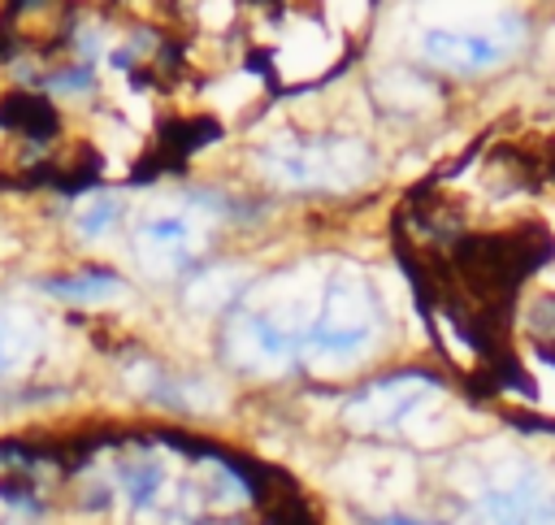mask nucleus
<instances>
[{
    "mask_svg": "<svg viewBox=\"0 0 555 525\" xmlns=\"http://www.w3.org/2000/svg\"><path fill=\"white\" fill-rule=\"evenodd\" d=\"M377 330H382V304H377L373 286L360 273L338 269V273H330L317 312L308 317L304 356H312V360H351L377 338Z\"/></svg>",
    "mask_w": 555,
    "mask_h": 525,
    "instance_id": "f257e3e1",
    "label": "nucleus"
},
{
    "mask_svg": "<svg viewBox=\"0 0 555 525\" xmlns=\"http://www.w3.org/2000/svg\"><path fill=\"white\" fill-rule=\"evenodd\" d=\"M264 169L295 187H351L369 174V148L347 139H286L264 152Z\"/></svg>",
    "mask_w": 555,
    "mask_h": 525,
    "instance_id": "f03ea898",
    "label": "nucleus"
},
{
    "mask_svg": "<svg viewBox=\"0 0 555 525\" xmlns=\"http://www.w3.org/2000/svg\"><path fill=\"white\" fill-rule=\"evenodd\" d=\"M473 525H555V490L542 477H512L477 495Z\"/></svg>",
    "mask_w": 555,
    "mask_h": 525,
    "instance_id": "7ed1b4c3",
    "label": "nucleus"
},
{
    "mask_svg": "<svg viewBox=\"0 0 555 525\" xmlns=\"http://www.w3.org/2000/svg\"><path fill=\"white\" fill-rule=\"evenodd\" d=\"M438 395V382L429 373H399L377 382L369 395H360L351 404V421L369 425V430H399L412 412H421L429 399Z\"/></svg>",
    "mask_w": 555,
    "mask_h": 525,
    "instance_id": "20e7f679",
    "label": "nucleus"
},
{
    "mask_svg": "<svg viewBox=\"0 0 555 525\" xmlns=\"http://www.w3.org/2000/svg\"><path fill=\"white\" fill-rule=\"evenodd\" d=\"M421 56L451 74H481L507 56V43L486 30H460V26H429L421 35Z\"/></svg>",
    "mask_w": 555,
    "mask_h": 525,
    "instance_id": "39448f33",
    "label": "nucleus"
},
{
    "mask_svg": "<svg viewBox=\"0 0 555 525\" xmlns=\"http://www.w3.org/2000/svg\"><path fill=\"white\" fill-rule=\"evenodd\" d=\"M199 239H204V230H199V221L191 213H152L134 230V247H139L143 265L160 269V273L182 269L199 252Z\"/></svg>",
    "mask_w": 555,
    "mask_h": 525,
    "instance_id": "423d86ee",
    "label": "nucleus"
},
{
    "mask_svg": "<svg viewBox=\"0 0 555 525\" xmlns=\"http://www.w3.org/2000/svg\"><path fill=\"white\" fill-rule=\"evenodd\" d=\"M0 121L26 139H52L56 135V108L39 91H13L0 104Z\"/></svg>",
    "mask_w": 555,
    "mask_h": 525,
    "instance_id": "0eeeda50",
    "label": "nucleus"
},
{
    "mask_svg": "<svg viewBox=\"0 0 555 525\" xmlns=\"http://www.w3.org/2000/svg\"><path fill=\"white\" fill-rule=\"evenodd\" d=\"M217 135V126H204V121H173V126H165V135H160V143L152 148V161L147 165H139V174H152V169H169V165H178L182 156H191L199 143H208Z\"/></svg>",
    "mask_w": 555,
    "mask_h": 525,
    "instance_id": "6e6552de",
    "label": "nucleus"
},
{
    "mask_svg": "<svg viewBox=\"0 0 555 525\" xmlns=\"http://www.w3.org/2000/svg\"><path fill=\"white\" fill-rule=\"evenodd\" d=\"M35 343H39V334H35V325L26 321V312L0 308V373H4V369H17V364L35 351Z\"/></svg>",
    "mask_w": 555,
    "mask_h": 525,
    "instance_id": "1a4fd4ad",
    "label": "nucleus"
},
{
    "mask_svg": "<svg viewBox=\"0 0 555 525\" xmlns=\"http://www.w3.org/2000/svg\"><path fill=\"white\" fill-rule=\"evenodd\" d=\"M113 286H117V278H113V273H100V269H91V273H78V278H56V282H48V291H56V295H69V299L108 295Z\"/></svg>",
    "mask_w": 555,
    "mask_h": 525,
    "instance_id": "9d476101",
    "label": "nucleus"
},
{
    "mask_svg": "<svg viewBox=\"0 0 555 525\" xmlns=\"http://www.w3.org/2000/svg\"><path fill=\"white\" fill-rule=\"evenodd\" d=\"M117 217V200L113 195H95L87 208H82V217H78V226H82V234L87 239H95V234H104L108 230V221Z\"/></svg>",
    "mask_w": 555,
    "mask_h": 525,
    "instance_id": "9b49d317",
    "label": "nucleus"
},
{
    "mask_svg": "<svg viewBox=\"0 0 555 525\" xmlns=\"http://www.w3.org/2000/svg\"><path fill=\"white\" fill-rule=\"evenodd\" d=\"M533 343L555 360V295H546V299L533 308Z\"/></svg>",
    "mask_w": 555,
    "mask_h": 525,
    "instance_id": "f8f14e48",
    "label": "nucleus"
},
{
    "mask_svg": "<svg viewBox=\"0 0 555 525\" xmlns=\"http://www.w3.org/2000/svg\"><path fill=\"white\" fill-rule=\"evenodd\" d=\"M373 525H421V521H412V516H386V521H373Z\"/></svg>",
    "mask_w": 555,
    "mask_h": 525,
    "instance_id": "ddd939ff",
    "label": "nucleus"
}]
</instances>
